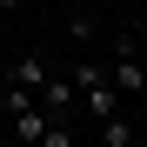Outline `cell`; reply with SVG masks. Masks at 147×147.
Masks as SVG:
<instances>
[{"instance_id":"cell-7","label":"cell","mask_w":147,"mask_h":147,"mask_svg":"<svg viewBox=\"0 0 147 147\" xmlns=\"http://www.w3.org/2000/svg\"><path fill=\"white\" fill-rule=\"evenodd\" d=\"M100 140H107V147H134L140 134H134V120H127V114H114V120H100Z\"/></svg>"},{"instance_id":"cell-10","label":"cell","mask_w":147,"mask_h":147,"mask_svg":"<svg viewBox=\"0 0 147 147\" xmlns=\"http://www.w3.org/2000/svg\"><path fill=\"white\" fill-rule=\"evenodd\" d=\"M0 147H7V140H0Z\"/></svg>"},{"instance_id":"cell-6","label":"cell","mask_w":147,"mask_h":147,"mask_svg":"<svg viewBox=\"0 0 147 147\" xmlns=\"http://www.w3.org/2000/svg\"><path fill=\"white\" fill-rule=\"evenodd\" d=\"M27 107H40V100H34L27 87H7V80H0V114H7V120H20Z\"/></svg>"},{"instance_id":"cell-1","label":"cell","mask_w":147,"mask_h":147,"mask_svg":"<svg viewBox=\"0 0 147 147\" xmlns=\"http://www.w3.org/2000/svg\"><path fill=\"white\" fill-rule=\"evenodd\" d=\"M67 80L80 87V107H87L94 120H114V114H120V94H114V80H107L94 60H74V67H67Z\"/></svg>"},{"instance_id":"cell-8","label":"cell","mask_w":147,"mask_h":147,"mask_svg":"<svg viewBox=\"0 0 147 147\" xmlns=\"http://www.w3.org/2000/svg\"><path fill=\"white\" fill-rule=\"evenodd\" d=\"M40 147H80V140H74V127H47V140Z\"/></svg>"},{"instance_id":"cell-4","label":"cell","mask_w":147,"mask_h":147,"mask_svg":"<svg viewBox=\"0 0 147 147\" xmlns=\"http://www.w3.org/2000/svg\"><path fill=\"white\" fill-rule=\"evenodd\" d=\"M47 74H54V67H47L40 54H20V60L7 67V87H27L34 100H40V87H47Z\"/></svg>"},{"instance_id":"cell-9","label":"cell","mask_w":147,"mask_h":147,"mask_svg":"<svg viewBox=\"0 0 147 147\" xmlns=\"http://www.w3.org/2000/svg\"><path fill=\"white\" fill-rule=\"evenodd\" d=\"M140 127H147V94H140Z\"/></svg>"},{"instance_id":"cell-2","label":"cell","mask_w":147,"mask_h":147,"mask_svg":"<svg viewBox=\"0 0 147 147\" xmlns=\"http://www.w3.org/2000/svg\"><path fill=\"white\" fill-rule=\"evenodd\" d=\"M80 107V87L67 80V74H47V87H40V114L54 120V127H67V114Z\"/></svg>"},{"instance_id":"cell-5","label":"cell","mask_w":147,"mask_h":147,"mask_svg":"<svg viewBox=\"0 0 147 147\" xmlns=\"http://www.w3.org/2000/svg\"><path fill=\"white\" fill-rule=\"evenodd\" d=\"M7 127H13V140H20V147H40V140H47V127H54V120H47L40 107H27L20 120H7Z\"/></svg>"},{"instance_id":"cell-3","label":"cell","mask_w":147,"mask_h":147,"mask_svg":"<svg viewBox=\"0 0 147 147\" xmlns=\"http://www.w3.org/2000/svg\"><path fill=\"white\" fill-rule=\"evenodd\" d=\"M114 94H147V67H140V54H134V40H120L114 47Z\"/></svg>"}]
</instances>
